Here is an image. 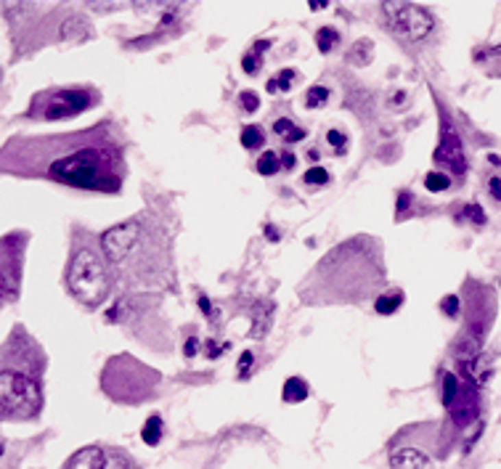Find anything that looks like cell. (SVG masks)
<instances>
[{
    "instance_id": "cell-1",
    "label": "cell",
    "mask_w": 501,
    "mask_h": 469,
    "mask_svg": "<svg viewBox=\"0 0 501 469\" xmlns=\"http://www.w3.org/2000/svg\"><path fill=\"white\" fill-rule=\"evenodd\" d=\"M19 146V143H16ZM27 149H11L5 146L0 151L3 160H42L35 170L27 175H45L48 181L85 188V191H101V194H117L125 178V162L117 141L106 133V127L66 133L59 138L21 143Z\"/></svg>"
},
{
    "instance_id": "cell-2",
    "label": "cell",
    "mask_w": 501,
    "mask_h": 469,
    "mask_svg": "<svg viewBox=\"0 0 501 469\" xmlns=\"http://www.w3.org/2000/svg\"><path fill=\"white\" fill-rule=\"evenodd\" d=\"M66 286L72 292V297L85 307H99L112 292V279L106 263L101 260L93 249H80L66 270Z\"/></svg>"
},
{
    "instance_id": "cell-3",
    "label": "cell",
    "mask_w": 501,
    "mask_h": 469,
    "mask_svg": "<svg viewBox=\"0 0 501 469\" xmlns=\"http://www.w3.org/2000/svg\"><path fill=\"white\" fill-rule=\"evenodd\" d=\"M101 382H103V392L109 398H114L117 403L125 401V392H127L125 388H133L136 403H138V401H143L151 390L157 388L160 374L151 371V368H146L136 358H130V355H117V358H112L106 364Z\"/></svg>"
},
{
    "instance_id": "cell-4",
    "label": "cell",
    "mask_w": 501,
    "mask_h": 469,
    "mask_svg": "<svg viewBox=\"0 0 501 469\" xmlns=\"http://www.w3.org/2000/svg\"><path fill=\"white\" fill-rule=\"evenodd\" d=\"M42 406L40 385L21 371H0V416L32 419Z\"/></svg>"
},
{
    "instance_id": "cell-5",
    "label": "cell",
    "mask_w": 501,
    "mask_h": 469,
    "mask_svg": "<svg viewBox=\"0 0 501 469\" xmlns=\"http://www.w3.org/2000/svg\"><path fill=\"white\" fill-rule=\"evenodd\" d=\"M387 24L408 40H424L432 32V14L414 3H382Z\"/></svg>"
},
{
    "instance_id": "cell-6",
    "label": "cell",
    "mask_w": 501,
    "mask_h": 469,
    "mask_svg": "<svg viewBox=\"0 0 501 469\" xmlns=\"http://www.w3.org/2000/svg\"><path fill=\"white\" fill-rule=\"evenodd\" d=\"M88 106H93V99L88 90H48L35 99L29 112H40L38 117L42 120H61V117L80 114Z\"/></svg>"
},
{
    "instance_id": "cell-7",
    "label": "cell",
    "mask_w": 501,
    "mask_h": 469,
    "mask_svg": "<svg viewBox=\"0 0 501 469\" xmlns=\"http://www.w3.org/2000/svg\"><path fill=\"white\" fill-rule=\"evenodd\" d=\"M143 225L138 220H127V223L112 225L109 231H103L101 236V246L106 252V260L114 263V266H122L127 263V257L136 252V246L143 242Z\"/></svg>"
},
{
    "instance_id": "cell-8",
    "label": "cell",
    "mask_w": 501,
    "mask_h": 469,
    "mask_svg": "<svg viewBox=\"0 0 501 469\" xmlns=\"http://www.w3.org/2000/svg\"><path fill=\"white\" fill-rule=\"evenodd\" d=\"M435 162L443 164V167L451 170V173H456V175H461V173L467 170V160H464V149H461L459 133L451 127V123H445V120H443L441 143H438V149H435Z\"/></svg>"
},
{
    "instance_id": "cell-9",
    "label": "cell",
    "mask_w": 501,
    "mask_h": 469,
    "mask_svg": "<svg viewBox=\"0 0 501 469\" xmlns=\"http://www.w3.org/2000/svg\"><path fill=\"white\" fill-rule=\"evenodd\" d=\"M478 408H480V398H478V390L475 385L469 382V385H459V392H456V398L451 401V416H454V422L459 424V427H467L475 416H478Z\"/></svg>"
},
{
    "instance_id": "cell-10",
    "label": "cell",
    "mask_w": 501,
    "mask_h": 469,
    "mask_svg": "<svg viewBox=\"0 0 501 469\" xmlns=\"http://www.w3.org/2000/svg\"><path fill=\"white\" fill-rule=\"evenodd\" d=\"M106 461H109V456L99 446H88V448L72 453L64 469H106Z\"/></svg>"
},
{
    "instance_id": "cell-11",
    "label": "cell",
    "mask_w": 501,
    "mask_h": 469,
    "mask_svg": "<svg viewBox=\"0 0 501 469\" xmlns=\"http://www.w3.org/2000/svg\"><path fill=\"white\" fill-rule=\"evenodd\" d=\"M390 467L393 469H427L430 459L417 448H395L390 453Z\"/></svg>"
},
{
    "instance_id": "cell-12",
    "label": "cell",
    "mask_w": 501,
    "mask_h": 469,
    "mask_svg": "<svg viewBox=\"0 0 501 469\" xmlns=\"http://www.w3.org/2000/svg\"><path fill=\"white\" fill-rule=\"evenodd\" d=\"M308 395H310V388H308V382L302 377H289L284 382V401L286 403H302Z\"/></svg>"
},
{
    "instance_id": "cell-13",
    "label": "cell",
    "mask_w": 501,
    "mask_h": 469,
    "mask_svg": "<svg viewBox=\"0 0 501 469\" xmlns=\"http://www.w3.org/2000/svg\"><path fill=\"white\" fill-rule=\"evenodd\" d=\"M162 432H164V424H162L160 416H149L146 424H143V429H140V438H143L146 446H160Z\"/></svg>"
},
{
    "instance_id": "cell-14",
    "label": "cell",
    "mask_w": 501,
    "mask_h": 469,
    "mask_svg": "<svg viewBox=\"0 0 501 469\" xmlns=\"http://www.w3.org/2000/svg\"><path fill=\"white\" fill-rule=\"evenodd\" d=\"M403 305V294L401 292H395V294H382V297H377V313L380 316H393L398 307Z\"/></svg>"
},
{
    "instance_id": "cell-15",
    "label": "cell",
    "mask_w": 501,
    "mask_h": 469,
    "mask_svg": "<svg viewBox=\"0 0 501 469\" xmlns=\"http://www.w3.org/2000/svg\"><path fill=\"white\" fill-rule=\"evenodd\" d=\"M326 101H329V88H323V85L308 88V93H305V106H308V109H319V106H323Z\"/></svg>"
},
{
    "instance_id": "cell-16",
    "label": "cell",
    "mask_w": 501,
    "mask_h": 469,
    "mask_svg": "<svg viewBox=\"0 0 501 469\" xmlns=\"http://www.w3.org/2000/svg\"><path fill=\"white\" fill-rule=\"evenodd\" d=\"M273 130H276L279 136H284V141L286 143H295V141H302V138H305V133H302L300 127H295L289 120H279V123H273Z\"/></svg>"
},
{
    "instance_id": "cell-17",
    "label": "cell",
    "mask_w": 501,
    "mask_h": 469,
    "mask_svg": "<svg viewBox=\"0 0 501 469\" xmlns=\"http://www.w3.org/2000/svg\"><path fill=\"white\" fill-rule=\"evenodd\" d=\"M262 141H265V136H262V130L258 125H247L241 130V146L244 149H258V146H262Z\"/></svg>"
},
{
    "instance_id": "cell-18",
    "label": "cell",
    "mask_w": 501,
    "mask_h": 469,
    "mask_svg": "<svg viewBox=\"0 0 501 469\" xmlns=\"http://www.w3.org/2000/svg\"><path fill=\"white\" fill-rule=\"evenodd\" d=\"M340 40V35L332 29V27H321L319 32H316V45H319L321 53H329L332 48H334V42Z\"/></svg>"
},
{
    "instance_id": "cell-19",
    "label": "cell",
    "mask_w": 501,
    "mask_h": 469,
    "mask_svg": "<svg viewBox=\"0 0 501 469\" xmlns=\"http://www.w3.org/2000/svg\"><path fill=\"white\" fill-rule=\"evenodd\" d=\"M297 77V72L295 69H284L279 77H273V80H268V93H276V90H289L292 88V82Z\"/></svg>"
},
{
    "instance_id": "cell-20",
    "label": "cell",
    "mask_w": 501,
    "mask_h": 469,
    "mask_svg": "<svg viewBox=\"0 0 501 469\" xmlns=\"http://www.w3.org/2000/svg\"><path fill=\"white\" fill-rule=\"evenodd\" d=\"M424 186H427V191H432V194H441L445 191L448 186H451V178L445 175V173H427V178H424Z\"/></svg>"
},
{
    "instance_id": "cell-21",
    "label": "cell",
    "mask_w": 501,
    "mask_h": 469,
    "mask_svg": "<svg viewBox=\"0 0 501 469\" xmlns=\"http://www.w3.org/2000/svg\"><path fill=\"white\" fill-rule=\"evenodd\" d=\"M279 157L273 154V151H265L260 160H258V173L260 175H276V170H279Z\"/></svg>"
},
{
    "instance_id": "cell-22",
    "label": "cell",
    "mask_w": 501,
    "mask_h": 469,
    "mask_svg": "<svg viewBox=\"0 0 501 469\" xmlns=\"http://www.w3.org/2000/svg\"><path fill=\"white\" fill-rule=\"evenodd\" d=\"M456 392H459V379L454 374H445L443 377V403H445V408L451 406V401L456 398Z\"/></svg>"
},
{
    "instance_id": "cell-23",
    "label": "cell",
    "mask_w": 501,
    "mask_h": 469,
    "mask_svg": "<svg viewBox=\"0 0 501 469\" xmlns=\"http://www.w3.org/2000/svg\"><path fill=\"white\" fill-rule=\"evenodd\" d=\"M305 183L308 186H326L329 183V173H326L323 167H310V170L305 173Z\"/></svg>"
},
{
    "instance_id": "cell-24",
    "label": "cell",
    "mask_w": 501,
    "mask_h": 469,
    "mask_svg": "<svg viewBox=\"0 0 501 469\" xmlns=\"http://www.w3.org/2000/svg\"><path fill=\"white\" fill-rule=\"evenodd\" d=\"M241 66H244V72H247V75H258V72H260V66H262L260 53H249V56H244Z\"/></svg>"
},
{
    "instance_id": "cell-25",
    "label": "cell",
    "mask_w": 501,
    "mask_h": 469,
    "mask_svg": "<svg viewBox=\"0 0 501 469\" xmlns=\"http://www.w3.org/2000/svg\"><path fill=\"white\" fill-rule=\"evenodd\" d=\"M443 313H445L448 318H456V316H459V297H456V294H448V297L443 300Z\"/></svg>"
},
{
    "instance_id": "cell-26",
    "label": "cell",
    "mask_w": 501,
    "mask_h": 469,
    "mask_svg": "<svg viewBox=\"0 0 501 469\" xmlns=\"http://www.w3.org/2000/svg\"><path fill=\"white\" fill-rule=\"evenodd\" d=\"M239 101H241V106H244V112H255V109L260 106V99H258L252 90H244L239 96Z\"/></svg>"
},
{
    "instance_id": "cell-27",
    "label": "cell",
    "mask_w": 501,
    "mask_h": 469,
    "mask_svg": "<svg viewBox=\"0 0 501 469\" xmlns=\"http://www.w3.org/2000/svg\"><path fill=\"white\" fill-rule=\"evenodd\" d=\"M326 138H329V143H332L337 151H345L347 138H345V133H342V130H329V133H326Z\"/></svg>"
},
{
    "instance_id": "cell-28",
    "label": "cell",
    "mask_w": 501,
    "mask_h": 469,
    "mask_svg": "<svg viewBox=\"0 0 501 469\" xmlns=\"http://www.w3.org/2000/svg\"><path fill=\"white\" fill-rule=\"evenodd\" d=\"M464 215H469L472 223H478V225L485 223V212H482L478 204H467V207H464Z\"/></svg>"
},
{
    "instance_id": "cell-29",
    "label": "cell",
    "mask_w": 501,
    "mask_h": 469,
    "mask_svg": "<svg viewBox=\"0 0 501 469\" xmlns=\"http://www.w3.org/2000/svg\"><path fill=\"white\" fill-rule=\"evenodd\" d=\"M279 164L284 167V170H292V167H295V154H292V151L279 154Z\"/></svg>"
},
{
    "instance_id": "cell-30",
    "label": "cell",
    "mask_w": 501,
    "mask_h": 469,
    "mask_svg": "<svg viewBox=\"0 0 501 469\" xmlns=\"http://www.w3.org/2000/svg\"><path fill=\"white\" fill-rule=\"evenodd\" d=\"M249 364H252V353L247 350V353H241V358H239V371H241V374H247V371H249Z\"/></svg>"
},
{
    "instance_id": "cell-31",
    "label": "cell",
    "mask_w": 501,
    "mask_h": 469,
    "mask_svg": "<svg viewBox=\"0 0 501 469\" xmlns=\"http://www.w3.org/2000/svg\"><path fill=\"white\" fill-rule=\"evenodd\" d=\"M197 350H199V340H188V342H186V350H183V353H186V355L191 358V355H197Z\"/></svg>"
},
{
    "instance_id": "cell-32",
    "label": "cell",
    "mask_w": 501,
    "mask_h": 469,
    "mask_svg": "<svg viewBox=\"0 0 501 469\" xmlns=\"http://www.w3.org/2000/svg\"><path fill=\"white\" fill-rule=\"evenodd\" d=\"M491 194H493L496 199H501V181L499 178H491Z\"/></svg>"
},
{
    "instance_id": "cell-33",
    "label": "cell",
    "mask_w": 501,
    "mask_h": 469,
    "mask_svg": "<svg viewBox=\"0 0 501 469\" xmlns=\"http://www.w3.org/2000/svg\"><path fill=\"white\" fill-rule=\"evenodd\" d=\"M106 469H127V467H125V461H122V459H112V456H109Z\"/></svg>"
},
{
    "instance_id": "cell-34",
    "label": "cell",
    "mask_w": 501,
    "mask_h": 469,
    "mask_svg": "<svg viewBox=\"0 0 501 469\" xmlns=\"http://www.w3.org/2000/svg\"><path fill=\"white\" fill-rule=\"evenodd\" d=\"M408 202H411V194H401V202H398V215H401L403 207H408Z\"/></svg>"
},
{
    "instance_id": "cell-35",
    "label": "cell",
    "mask_w": 501,
    "mask_h": 469,
    "mask_svg": "<svg viewBox=\"0 0 501 469\" xmlns=\"http://www.w3.org/2000/svg\"><path fill=\"white\" fill-rule=\"evenodd\" d=\"M265 233H268V239H273V242L279 239V231H276L273 225H268V228H265Z\"/></svg>"
},
{
    "instance_id": "cell-36",
    "label": "cell",
    "mask_w": 501,
    "mask_h": 469,
    "mask_svg": "<svg viewBox=\"0 0 501 469\" xmlns=\"http://www.w3.org/2000/svg\"><path fill=\"white\" fill-rule=\"evenodd\" d=\"M199 305H201V310L210 316V303H207V297H199Z\"/></svg>"
},
{
    "instance_id": "cell-37",
    "label": "cell",
    "mask_w": 501,
    "mask_h": 469,
    "mask_svg": "<svg viewBox=\"0 0 501 469\" xmlns=\"http://www.w3.org/2000/svg\"><path fill=\"white\" fill-rule=\"evenodd\" d=\"M496 53H501V45H499V48H496Z\"/></svg>"
},
{
    "instance_id": "cell-38",
    "label": "cell",
    "mask_w": 501,
    "mask_h": 469,
    "mask_svg": "<svg viewBox=\"0 0 501 469\" xmlns=\"http://www.w3.org/2000/svg\"><path fill=\"white\" fill-rule=\"evenodd\" d=\"M0 300H3V297H0Z\"/></svg>"
}]
</instances>
